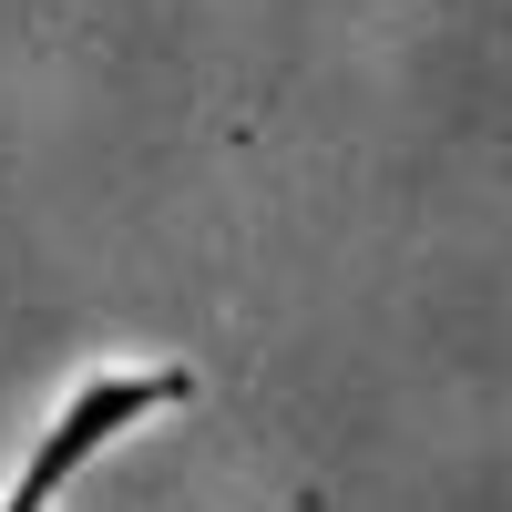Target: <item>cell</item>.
I'll list each match as a JSON object with an SVG mask.
<instances>
[{
	"mask_svg": "<svg viewBox=\"0 0 512 512\" xmlns=\"http://www.w3.org/2000/svg\"><path fill=\"white\" fill-rule=\"evenodd\" d=\"M0 512H31V502H11V492H0Z\"/></svg>",
	"mask_w": 512,
	"mask_h": 512,
	"instance_id": "2",
	"label": "cell"
},
{
	"mask_svg": "<svg viewBox=\"0 0 512 512\" xmlns=\"http://www.w3.org/2000/svg\"><path fill=\"white\" fill-rule=\"evenodd\" d=\"M195 400V369L185 359H154V369H93L82 390L31 431V451H21V472H11V502H31V512H52L93 461L123 441V431H144V420H164V410H185Z\"/></svg>",
	"mask_w": 512,
	"mask_h": 512,
	"instance_id": "1",
	"label": "cell"
}]
</instances>
